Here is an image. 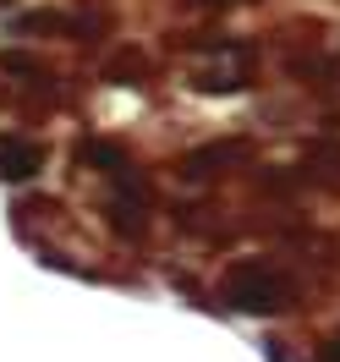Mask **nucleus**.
<instances>
[{
    "label": "nucleus",
    "mask_w": 340,
    "mask_h": 362,
    "mask_svg": "<svg viewBox=\"0 0 340 362\" xmlns=\"http://www.w3.org/2000/svg\"><path fill=\"white\" fill-rule=\"evenodd\" d=\"M274 296H280V280H269L264 269H247V296H236V302L264 313V308H274Z\"/></svg>",
    "instance_id": "obj_1"
}]
</instances>
